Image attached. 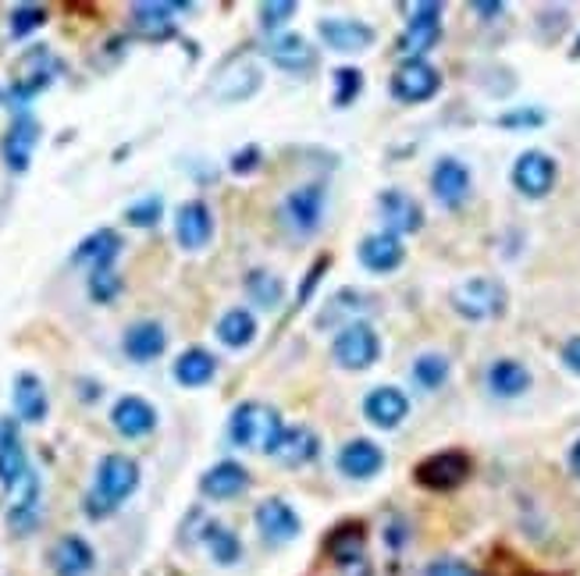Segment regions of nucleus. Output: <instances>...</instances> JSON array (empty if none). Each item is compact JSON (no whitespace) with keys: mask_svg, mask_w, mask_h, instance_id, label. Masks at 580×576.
Segmentation results:
<instances>
[{"mask_svg":"<svg viewBox=\"0 0 580 576\" xmlns=\"http://www.w3.org/2000/svg\"><path fill=\"white\" fill-rule=\"evenodd\" d=\"M139 487V463L132 456L111 452L96 463V481L93 492L86 495V516L90 520H104L125 498H132Z\"/></svg>","mask_w":580,"mask_h":576,"instance_id":"obj_1","label":"nucleus"},{"mask_svg":"<svg viewBox=\"0 0 580 576\" xmlns=\"http://www.w3.org/2000/svg\"><path fill=\"white\" fill-rule=\"evenodd\" d=\"M281 430H286L281 413L275 406H267V402H239L229 416V441L246 452L271 456Z\"/></svg>","mask_w":580,"mask_h":576,"instance_id":"obj_2","label":"nucleus"},{"mask_svg":"<svg viewBox=\"0 0 580 576\" xmlns=\"http://www.w3.org/2000/svg\"><path fill=\"white\" fill-rule=\"evenodd\" d=\"M61 61L54 57L50 47L44 43H36V47L25 50L19 61H15V71H11V90H8V100L15 104L19 111H25L30 100H36L44 90H50V82L61 76Z\"/></svg>","mask_w":580,"mask_h":576,"instance_id":"obj_3","label":"nucleus"},{"mask_svg":"<svg viewBox=\"0 0 580 576\" xmlns=\"http://www.w3.org/2000/svg\"><path fill=\"white\" fill-rule=\"evenodd\" d=\"M506 285L495 278H466L452 288V310L466 321H495L506 313Z\"/></svg>","mask_w":580,"mask_h":576,"instance_id":"obj_4","label":"nucleus"},{"mask_svg":"<svg viewBox=\"0 0 580 576\" xmlns=\"http://www.w3.org/2000/svg\"><path fill=\"white\" fill-rule=\"evenodd\" d=\"M332 359L343 370H371L378 359H381V338L378 331L367 324V321H357V324H343V331L335 335L332 342Z\"/></svg>","mask_w":580,"mask_h":576,"instance_id":"obj_5","label":"nucleus"},{"mask_svg":"<svg viewBox=\"0 0 580 576\" xmlns=\"http://www.w3.org/2000/svg\"><path fill=\"white\" fill-rule=\"evenodd\" d=\"M471 473H474L471 456L460 449H445V452L420 459L414 466V481L420 487H428V492H456V487L471 481Z\"/></svg>","mask_w":580,"mask_h":576,"instance_id":"obj_6","label":"nucleus"},{"mask_svg":"<svg viewBox=\"0 0 580 576\" xmlns=\"http://www.w3.org/2000/svg\"><path fill=\"white\" fill-rule=\"evenodd\" d=\"M186 11H193L189 0H139L129 11V25L139 39L161 43L178 33L175 14H186Z\"/></svg>","mask_w":580,"mask_h":576,"instance_id":"obj_7","label":"nucleus"},{"mask_svg":"<svg viewBox=\"0 0 580 576\" xmlns=\"http://www.w3.org/2000/svg\"><path fill=\"white\" fill-rule=\"evenodd\" d=\"M559 178V164L556 157L545 150H523L513 164V189L527 199H545L552 189H556Z\"/></svg>","mask_w":580,"mask_h":576,"instance_id":"obj_8","label":"nucleus"},{"mask_svg":"<svg viewBox=\"0 0 580 576\" xmlns=\"http://www.w3.org/2000/svg\"><path fill=\"white\" fill-rule=\"evenodd\" d=\"M438 90H442V76L424 57H409L392 71V96L399 104H428L431 96H438Z\"/></svg>","mask_w":580,"mask_h":576,"instance_id":"obj_9","label":"nucleus"},{"mask_svg":"<svg viewBox=\"0 0 580 576\" xmlns=\"http://www.w3.org/2000/svg\"><path fill=\"white\" fill-rule=\"evenodd\" d=\"M442 14L445 8L438 0H424V4L409 11L406 33L399 36V54H406V61L409 57H424L431 47H438V39H442Z\"/></svg>","mask_w":580,"mask_h":576,"instance_id":"obj_10","label":"nucleus"},{"mask_svg":"<svg viewBox=\"0 0 580 576\" xmlns=\"http://www.w3.org/2000/svg\"><path fill=\"white\" fill-rule=\"evenodd\" d=\"M39 133H44V128H39V122L30 111H19L15 122L8 125L4 139H0V153H4V164H8L11 175H25V171H30Z\"/></svg>","mask_w":580,"mask_h":576,"instance_id":"obj_11","label":"nucleus"},{"mask_svg":"<svg viewBox=\"0 0 580 576\" xmlns=\"http://www.w3.org/2000/svg\"><path fill=\"white\" fill-rule=\"evenodd\" d=\"M324 199H328V193H324L321 182H306V185H300V189H292L286 196L281 214H286V224L295 235H314L317 232L321 218H324Z\"/></svg>","mask_w":580,"mask_h":576,"instance_id":"obj_12","label":"nucleus"},{"mask_svg":"<svg viewBox=\"0 0 580 576\" xmlns=\"http://www.w3.org/2000/svg\"><path fill=\"white\" fill-rule=\"evenodd\" d=\"M431 193L445 210H460L474 193L471 168H466L463 161H456V157H442L431 171Z\"/></svg>","mask_w":580,"mask_h":576,"instance_id":"obj_13","label":"nucleus"},{"mask_svg":"<svg viewBox=\"0 0 580 576\" xmlns=\"http://www.w3.org/2000/svg\"><path fill=\"white\" fill-rule=\"evenodd\" d=\"M175 239L186 253H200L214 239V214L204 199H189L175 210Z\"/></svg>","mask_w":580,"mask_h":576,"instance_id":"obj_14","label":"nucleus"},{"mask_svg":"<svg viewBox=\"0 0 580 576\" xmlns=\"http://www.w3.org/2000/svg\"><path fill=\"white\" fill-rule=\"evenodd\" d=\"M264 54L278 71H289V76H310L317 68V47H310V39L300 33H278Z\"/></svg>","mask_w":580,"mask_h":576,"instance_id":"obj_15","label":"nucleus"},{"mask_svg":"<svg viewBox=\"0 0 580 576\" xmlns=\"http://www.w3.org/2000/svg\"><path fill=\"white\" fill-rule=\"evenodd\" d=\"M317 36L324 39V47H332L338 54H363L374 47V25H367L360 19H321Z\"/></svg>","mask_w":580,"mask_h":576,"instance_id":"obj_16","label":"nucleus"},{"mask_svg":"<svg viewBox=\"0 0 580 576\" xmlns=\"http://www.w3.org/2000/svg\"><path fill=\"white\" fill-rule=\"evenodd\" d=\"M253 520H257V530L267 544H289L303 530L300 516H295V509L286 498H264L257 512H253Z\"/></svg>","mask_w":580,"mask_h":576,"instance_id":"obj_17","label":"nucleus"},{"mask_svg":"<svg viewBox=\"0 0 580 576\" xmlns=\"http://www.w3.org/2000/svg\"><path fill=\"white\" fill-rule=\"evenodd\" d=\"M378 210H381V221H385V232L399 239L424 228V207L406 189H385L378 196Z\"/></svg>","mask_w":580,"mask_h":576,"instance_id":"obj_18","label":"nucleus"},{"mask_svg":"<svg viewBox=\"0 0 580 576\" xmlns=\"http://www.w3.org/2000/svg\"><path fill=\"white\" fill-rule=\"evenodd\" d=\"M30 456H25V445L19 435V424L4 416L0 421V487L11 495L15 487L25 481V473H30Z\"/></svg>","mask_w":580,"mask_h":576,"instance_id":"obj_19","label":"nucleus"},{"mask_svg":"<svg viewBox=\"0 0 580 576\" xmlns=\"http://www.w3.org/2000/svg\"><path fill=\"white\" fill-rule=\"evenodd\" d=\"M111 427L129 441L147 438L158 430V410H153L143 395H121L115 406H111Z\"/></svg>","mask_w":580,"mask_h":576,"instance_id":"obj_20","label":"nucleus"},{"mask_svg":"<svg viewBox=\"0 0 580 576\" xmlns=\"http://www.w3.org/2000/svg\"><path fill=\"white\" fill-rule=\"evenodd\" d=\"M260 90V68L250 61V57L235 54L224 61L221 76L214 82V96L224 100V104H239V100H246Z\"/></svg>","mask_w":580,"mask_h":576,"instance_id":"obj_21","label":"nucleus"},{"mask_svg":"<svg viewBox=\"0 0 580 576\" xmlns=\"http://www.w3.org/2000/svg\"><path fill=\"white\" fill-rule=\"evenodd\" d=\"M11 406H15V416L22 424H44L50 413V399L47 388L39 381V373L22 370L15 373V384H11Z\"/></svg>","mask_w":580,"mask_h":576,"instance_id":"obj_22","label":"nucleus"},{"mask_svg":"<svg viewBox=\"0 0 580 576\" xmlns=\"http://www.w3.org/2000/svg\"><path fill=\"white\" fill-rule=\"evenodd\" d=\"M39 498H44V484H39V473L30 470L25 481L11 492V506H8V527L15 534H33L39 527Z\"/></svg>","mask_w":580,"mask_h":576,"instance_id":"obj_23","label":"nucleus"},{"mask_svg":"<svg viewBox=\"0 0 580 576\" xmlns=\"http://www.w3.org/2000/svg\"><path fill=\"white\" fill-rule=\"evenodd\" d=\"M338 470H343L349 481H371L385 470V452H381V445L371 438H352L338 449Z\"/></svg>","mask_w":580,"mask_h":576,"instance_id":"obj_24","label":"nucleus"},{"mask_svg":"<svg viewBox=\"0 0 580 576\" xmlns=\"http://www.w3.org/2000/svg\"><path fill=\"white\" fill-rule=\"evenodd\" d=\"M246 487H250V470L243 463H235V459H221V463L204 470V477H200V495L210 502L239 498Z\"/></svg>","mask_w":580,"mask_h":576,"instance_id":"obj_25","label":"nucleus"},{"mask_svg":"<svg viewBox=\"0 0 580 576\" xmlns=\"http://www.w3.org/2000/svg\"><path fill=\"white\" fill-rule=\"evenodd\" d=\"M357 261L371 270V275H392L395 267L406 261V246L399 235L392 232H374L357 246Z\"/></svg>","mask_w":580,"mask_h":576,"instance_id":"obj_26","label":"nucleus"},{"mask_svg":"<svg viewBox=\"0 0 580 576\" xmlns=\"http://www.w3.org/2000/svg\"><path fill=\"white\" fill-rule=\"evenodd\" d=\"M93 566H96V552L90 549L86 538L65 534V538L54 541V549H50L54 576H90Z\"/></svg>","mask_w":580,"mask_h":576,"instance_id":"obj_27","label":"nucleus"},{"mask_svg":"<svg viewBox=\"0 0 580 576\" xmlns=\"http://www.w3.org/2000/svg\"><path fill=\"white\" fill-rule=\"evenodd\" d=\"M121 235L115 228H96L93 235H86L72 253V264H86L90 270H107L115 267V261L121 256Z\"/></svg>","mask_w":580,"mask_h":576,"instance_id":"obj_28","label":"nucleus"},{"mask_svg":"<svg viewBox=\"0 0 580 576\" xmlns=\"http://www.w3.org/2000/svg\"><path fill=\"white\" fill-rule=\"evenodd\" d=\"M363 416L381 430H395L409 416V399L399 388H374V392L363 399Z\"/></svg>","mask_w":580,"mask_h":576,"instance_id":"obj_29","label":"nucleus"},{"mask_svg":"<svg viewBox=\"0 0 580 576\" xmlns=\"http://www.w3.org/2000/svg\"><path fill=\"white\" fill-rule=\"evenodd\" d=\"M121 349L132 364H153L167 349V331L158 321H136L121 338Z\"/></svg>","mask_w":580,"mask_h":576,"instance_id":"obj_30","label":"nucleus"},{"mask_svg":"<svg viewBox=\"0 0 580 576\" xmlns=\"http://www.w3.org/2000/svg\"><path fill=\"white\" fill-rule=\"evenodd\" d=\"M321 452V438L314 435L310 427H286L281 430V438L275 445V459L281 466H306V463H314Z\"/></svg>","mask_w":580,"mask_h":576,"instance_id":"obj_31","label":"nucleus"},{"mask_svg":"<svg viewBox=\"0 0 580 576\" xmlns=\"http://www.w3.org/2000/svg\"><path fill=\"white\" fill-rule=\"evenodd\" d=\"M214 373H218V356L204 349V345H193V349L178 353L175 367H172V378L182 388H204L214 381Z\"/></svg>","mask_w":580,"mask_h":576,"instance_id":"obj_32","label":"nucleus"},{"mask_svg":"<svg viewBox=\"0 0 580 576\" xmlns=\"http://www.w3.org/2000/svg\"><path fill=\"white\" fill-rule=\"evenodd\" d=\"M324 549H328V555H332L343 569L363 566V549H367V530H363V523H343V527H335Z\"/></svg>","mask_w":580,"mask_h":576,"instance_id":"obj_33","label":"nucleus"},{"mask_svg":"<svg viewBox=\"0 0 580 576\" xmlns=\"http://www.w3.org/2000/svg\"><path fill=\"white\" fill-rule=\"evenodd\" d=\"M488 388H491V395H499V399H520L523 392L531 388V370L520 364V359H495V364L488 367Z\"/></svg>","mask_w":580,"mask_h":576,"instance_id":"obj_34","label":"nucleus"},{"mask_svg":"<svg viewBox=\"0 0 580 576\" xmlns=\"http://www.w3.org/2000/svg\"><path fill=\"white\" fill-rule=\"evenodd\" d=\"M371 307H374L371 296L360 292V288H338V292L332 296V302H328V310L317 316V324H321V327L343 324V321L357 324L363 313H371Z\"/></svg>","mask_w":580,"mask_h":576,"instance_id":"obj_35","label":"nucleus"},{"mask_svg":"<svg viewBox=\"0 0 580 576\" xmlns=\"http://www.w3.org/2000/svg\"><path fill=\"white\" fill-rule=\"evenodd\" d=\"M200 541L207 544V552H210V558H214L218 566H235L239 558H243V541H239L235 530H229L224 523L204 520Z\"/></svg>","mask_w":580,"mask_h":576,"instance_id":"obj_36","label":"nucleus"},{"mask_svg":"<svg viewBox=\"0 0 580 576\" xmlns=\"http://www.w3.org/2000/svg\"><path fill=\"white\" fill-rule=\"evenodd\" d=\"M214 335L221 345H229V349H246V345H253V338H257V316L243 307H235L229 313H221Z\"/></svg>","mask_w":580,"mask_h":576,"instance_id":"obj_37","label":"nucleus"},{"mask_svg":"<svg viewBox=\"0 0 580 576\" xmlns=\"http://www.w3.org/2000/svg\"><path fill=\"white\" fill-rule=\"evenodd\" d=\"M243 285H246L250 302H257L260 310H278L281 299H286V281H281L278 275H271V270H264V267H253Z\"/></svg>","mask_w":580,"mask_h":576,"instance_id":"obj_38","label":"nucleus"},{"mask_svg":"<svg viewBox=\"0 0 580 576\" xmlns=\"http://www.w3.org/2000/svg\"><path fill=\"white\" fill-rule=\"evenodd\" d=\"M449 359L442 353H424L414 359V381L424 388V392H438L449 381Z\"/></svg>","mask_w":580,"mask_h":576,"instance_id":"obj_39","label":"nucleus"},{"mask_svg":"<svg viewBox=\"0 0 580 576\" xmlns=\"http://www.w3.org/2000/svg\"><path fill=\"white\" fill-rule=\"evenodd\" d=\"M47 19H50V11L44 4H19L8 14V33L11 39H25V36H33L36 28H44Z\"/></svg>","mask_w":580,"mask_h":576,"instance_id":"obj_40","label":"nucleus"},{"mask_svg":"<svg viewBox=\"0 0 580 576\" xmlns=\"http://www.w3.org/2000/svg\"><path fill=\"white\" fill-rule=\"evenodd\" d=\"M332 82H335V93H332L335 107H349L352 100L363 93V71L352 68V65L335 68V71H332Z\"/></svg>","mask_w":580,"mask_h":576,"instance_id":"obj_41","label":"nucleus"},{"mask_svg":"<svg viewBox=\"0 0 580 576\" xmlns=\"http://www.w3.org/2000/svg\"><path fill=\"white\" fill-rule=\"evenodd\" d=\"M161 218H164V199L158 193H150L125 207V224H132V228H153V224H161Z\"/></svg>","mask_w":580,"mask_h":576,"instance_id":"obj_42","label":"nucleus"},{"mask_svg":"<svg viewBox=\"0 0 580 576\" xmlns=\"http://www.w3.org/2000/svg\"><path fill=\"white\" fill-rule=\"evenodd\" d=\"M121 275L115 267H107V270H90V299L93 302H101V307H107V302H115L121 296Z\"/></svg>","mask_w":580,"mask_h":576,"instance_id":"obj_43","label":"nucleus"},{"mask_svg":"<svg viewBox=\"0 0 580 576\" xmlns=\"http://www.w3.org/2000/svg\"><path fill=\"white\" fill-rule=\"evenodd\" d=\"M495 125H499V128H513V133H523V128L545 125V111H537V107H517V111L499 114V118H495Z\"/></svg>","mask_w":580,"mask_h":576,"instance_id":"obj_44","label":"nucleus"},{"mask_svg":"<svg viewBox=\"0 0 580 576\" xmlns=\"http://www.w3.org/2000/svg\"><path fill=\"white\" fill-rule=\"evenodd\" d=\"M295 11H300L295 8V0H267V4H260V25L267 28V33H275V28L286 25Z\"/></svg>","mask_w":580,"mask_h":576,"instance_id":"obj_45","label":"nucleus"},{"mask_svg":"<svg viewBox=\"0 0 580 576\" xmlns=\"http://www.w3.org/2000/svg\"><path fill=\"white\" fill-rule=\"evenodd\" d=\"M260 161H264V150L253 147V142H250V147L235 150V153L229 157V171H232V175L243 178V175H253V171L260 168Z\"/></svg>","mask_w":580,"mask_h":576,"instance_id":"obj_46","label":"nucleus"},{"mask_svg":"<svg viewBox=\"0 0 580 576\" xmlns=\"http://www.w3.org/2000/svg\"><path fill=\"white\" fill-rule=\"evenodd\" d=\"M424 576H477L463 558H434V563L424 569Z\"/></svg>","mask_w":580,"mask_h":576,"instance_id":"obj_47","label":"nucleus"},{"mask_svg":"<svg viewBox=\"0 0 580 576\" xmlns=\"http://www.w3.org/2000/svg\"><path fill=\"white\" fill-rule=\"evenodd\" d=\"M328 267H332V256H317V261H314V267L306 270V281L300 285V307H303V302L310 299V292H314V288L321 285L324 270H328Z\"/></svg>","mask_w":580,"mask_h":576,"instance_id":"obj_48","label":"nucleus"},{"mask_svg":"<svg viewBox=\"0 0 580 576\" xmlns=\"http://www.w3.org/2000/svg\"><path fill=\"white\" fill-rule=\"evenodd\" d=\"M559 356H562V367L570 370V373H577V378H580V335H573L570 342H566Z\"/></svg>","mask_w":580,"mask_h":576,"instance_id":"obj_49","label":"nucleus"},{"mask_svg":"<svg viewBox=\"0 0 580 576\" xmlns=\"http://www.w3.org/2000/svg\"><path fill=\"white\" fill-rule=\"evenodd\" d=\"M471 11L480 14L485 22H495V19H502V14H506V4H499V0H474Z\"/></svg>","mask_w":580,"mask_h":576,"instance_id":"obj_50","label":"nucleus"},{"mask_svg":"<svg viewBox=\"0 0 580 576\" xmlns=\"http://www.w3.org/2000/svg\"><path fill=\"white\" fill-rule=\"evenodd\" d=\"M570 470H573V477H580V438L573 441V449H570Z\"/></svg>","mask_w":580,"mask_h":576,"instance_id":"obj_51","label":"nucleus"},{"mask_svg":"<svg viewBox=\"0 0 580 576\" xmlns=\"http://www.w3.org/2000/svg\"><path fill=\"white\" fill-rule=\"evenodd\" d=\"M573 57H580V36H577V47H573Z\"/></svg>","mask_w":580,"mask_h":576,"instance_id":"obj_52","label":"nucleus"},{"mask_svg":"<svg viewBox=\"0 0 580 576\" xmlns=\"http://www.w3.org/2000/svg\"><path fill=\"white\" fill-rule=\"evenodd\" d=\"M0 104H4V93H0Z\"/></svg>","mask_w":580,"mask_h":576,"instance_id":"obj_53","label":"nucleus"}]
</instances>
